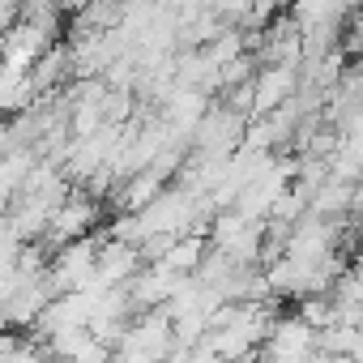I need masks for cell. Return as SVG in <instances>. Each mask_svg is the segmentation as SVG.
<instances>
[{
    "label": "cell",
    "mask_w": 363,
    "mask_h": 363,
    "mask_svg": "<svg viewBox=\"0 0 363 363\" xmlns=\"http://www.w3.org/2000/svg\"><path fill=\"white\" fill-rule=\"evenodd\" d=\"M252 90H257L252 116H269L299 90V65H261L252 73Z\"/></svg>",
    "instance_id": "277c9868"
},
{
    "label": "cell",
    "mask_w": 363,
    "mask_h": 363,
    "mask_svg": "<svg viewBox=\"0 0 363 363\" xmlns=\"http://www.w3.org/2000/svg\"><path fill=\"white\" fill-rule=\"evenodd\" d=\"M162 189H167V175H158L154 167H141V171H133L128 179H120V210H141V206H150Z\"/></svg>",
    "instance_id": "52a82bcc"
},
{
    "label": "cell",
    "mask_w": 363,
    "mask_h": 363,
    "mask_svg": "<svg viewBox=\"0 0 363 363\" xmlns=\"http://www.w3.org/2000/svg\"><path fill=\"white\" fill-rule=\"evenodd\" d=\"M350 218H354V244H363V210H359V214H350Z\"/></svg>",
    "instance_id": "ba28073f"
},
{
    "label": "cell",
    "mask_w": 363,
    "mask_h": 363,
    "mask_svg": "<svg viewBox=\"0 0 363 363\" xmlns=\"http://www.w3.org/2000/svg\"><path fill=\"white\" fill-rule=\"evenodd\" d=\"M261 354H269V359H308V354H316V329L295 312V316H274L269 320V333H265V342H261Z\"/></svg>",
    "instance_id": "3957f363"
},
{
    "label": "cell",
    "mask_w": 363,
    "mask_h": 363,
    "mask_svg": "<svg viewBox=\"0 0 363 363\" xmlns=\"http://www.w3.org/2000/svg\"><path fill=\"white\" fill-rule=\"evenodd\" d=\"M141 265H145L141 244H128V240L103 235V244H99V269H94V282H99V286H124Z\"/></svg>",
    "instance_id": "5b68a950"
},
{
    "label": "cell",
    "mask_w": 363,
    "mask_h": 363,
    "mask_svg": "<svg viewBox=\"0 0 363 363\" xmlns=\"http://www.w3.org/2000/svg\"><path fill=\"white\" fill-rule=\"evenodd\" d=\"M350 359H359V363H363V333H359V342L350 346Z\"/></svg>",
    "instance_id": "9c48e42d"
},
{
    "label": "cell",
    "mask_w": 363,
    "mask_h": 363,
    "mask_svg": "<svg viewBox=\"0 0 363 363\" xmlns=\"http://www.w3.org/2000/svg\"><path fill=\"white\" fill-rule=\"evenodd\" d=\"M206 252H210V235H201V231H179L158 261L167 269H175V274H197V265L206 261Z\"/></svg>",
    "instance_id": "8992f818"
},
{
    "label": "cell",
    "mask_w": 363,
    "mask_h": 363,
    "mask_svg": "<svg viewBox=\"0 0 363 363\" xmlns=\"http://www.w3.org/2000/svg\"><path fill=\"white\" fill-rule=\"evenodd\" d=\"M99 227V197H82V193H65V201L52 210V218H48V244L52 248H60V244H69V240H77V235H90Z\"/></svg>",
    "instance_id": "7a4b0ae2"
},
{
    "label": "cell",
    "mask_w": 363,
    "mask_h": 363,
    "mask_svg": "<svg viewBox=\"0 0 363 363\" xmlns=\"http://www.w3.org/2000/svg\"><path fill=\"white\" fill-rule=\"evenodd\" d=\"M240 141H244V116H240V111H231L227 103L206 107V116H201V120H197V128H193V150L214 154V158L235 154V150H240Z\"/></svg>",
    "instance_id": "6da1fadb"
}]
</instances>
